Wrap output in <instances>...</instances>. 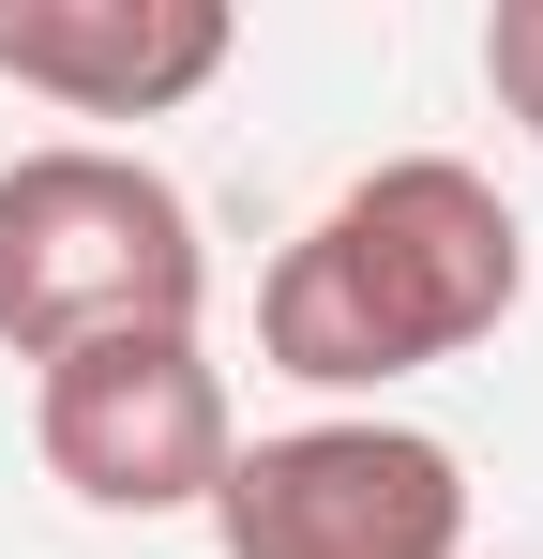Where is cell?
I'll return each instance as SVG.
<instances>
[{
    "label": "cell",
    "instance_id": "5",
    "mask_svg": "<svg viewBox=\"0 0 543 559\" xmlns=\"http://www.w3.org/2000/svg\"><path fill=\"white\" fill-rule=\"evenodd\" d=\"M227 0H0V76L76 121H167L227 76Z\"/></svg>",
    "mask_w": 543,
    "mask_h": 559
},
{
    "label": "cell",
    "instance_id": "1",
    "mask_svg": "<svg viewBox=\"0 0 543 559\" xmlns=\"http://www.w3.org/2000/svg\"><path fill=\"white\" fill-rule=\"evenodd\" d=\"M514 302H529L514 197L452 152H393L257 273V348L317 393H377V378L468 364Z\"/></svg>",
    "mask_w": 543,
    "mask_h": 559
},
{
    "label": "cell",
    "instance_id": "4",
    "mask_svg": "<svg viewBox=\"0 0 543 559\" xmlns=\"http://www.w3.org/2000/svg\"><path fill=\"white\" fill-rule=\"evenodd\" d=\"M31 439L76 484L90 514H212V484L242 454L227 424V378L196 333H106V348H61L46 393H31Z\"/></svg>",
    "mask_w": 543,
    "mask_h": 559
},
{
    "label": "cell",
    "instance_id": "2",
    "mask_svg": "<svg viewBox=\"0 0 543 559\" xmlns=\"http://www.w3.org/2000/svg\"><path fill=\"white\" fill-rule=\"evenodd\" d=\"M212 242L136 152H15L0 167V348L61 364L106 333H196Z\"/></svg>",
    "mask_w": 543,
    "mask_h": 559
},
{
    "label": "cell",
    "instance_id": "6",
    "mask_svg": "<svg viewBox=\"0 0 543 559\" xmlns=\"http://www.w3.org/2000/svg\"><path fill=\"white\" fill-rule=\"evenodd\" d=\"M483 92L543 136V0H498V15H483Z\"/></svg>",
    "mask_w": 543,
    "mask_h": 559
},
{
    "label": "cell",
    "instance_id": "3",
    "mask_svg": "<svg viewBox=\"0 0 543 559\" xmlns=\"http://www.w3.org/2000/svg\"><path fill=\"white\" fill-rule=\"evenodd\" d=\"M227 559H468V468L423 424H287L212 484Z\"/></svg>",
    "mask_w": 543,
    "mask_h": 559
}]
</instances>
